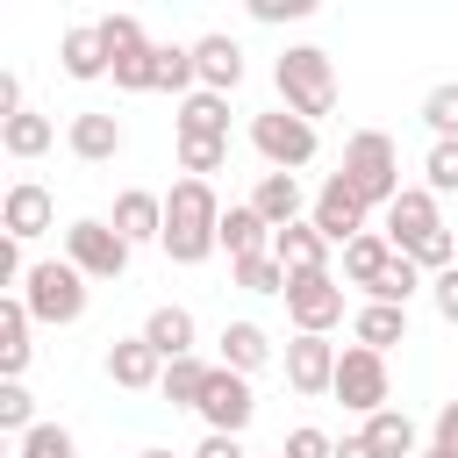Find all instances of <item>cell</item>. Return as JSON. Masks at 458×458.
I'll list each match as a JSON object with an SVG mask.
<instances>
[{"mask_svg":"<svg viewBox=\"0 0 458 458\" xmlns=\"http://www.w3.org/2000/svg\"><path fill=\"white\" fill-rule=\"evenodd\" d=\"M208 250H222V200H215L208 179H179L165 193V258L200 265Z\"/></svg>","mask_w":458,"mask_h":458,"instance_id":"1","label":"cell"},{"mask_svg":"<svg viewBox=\"0 0 458 458\" xmlns=\"http://www.w3.org/2000/svg\"><path fill=\"white\" fill-rule=\"evenodd\" d=\"M272 79H279V100H286L301 122H322V114H336V64H329V50H315V43H293V50L272 64Z\"/></svg>","mask_w":458,"mask_h":458,"instance_id":"2","label":"cell"},{"mask_svg":"<svg viewBox=\"0 0 458 458\" xmlns=\"http://www.w3.org/2000/svg\"><path fill=\"white\" fill-rule=\"evenodd\" d=\"M344 179L358 186L365 208H394L401 200V150H394V136L386 129H358L344 143Z\"/></svg>","mask_w":458,"mask_h":458,"instance_id":"3","label":"cell"},{"mask_svg":"<svg viewBox=\"0 0 458 458\" xmlns=\"http://www.w3.org/2000/svg\"><path fill=\"white\" fill-rule=\"evenodd\" d=\"M21 308L36 315V322H79L86 315V272L72 265V258H36L29 265V279H21Z\"/></svg>","mask_w":458,"mask_h":458,"instance_id":"4","label":"cell"},{"mask_svg":"<svg viewBox=\"0 0 458 458\" xmlns=\"http://www.w3.org/2000/svg\"><path fill=\"white\" fill-rule=\"evenodd\" d=\"M250 143L272 172H301L315 157V122H301L293 107H272V114H250Z\"/></svg>","mask_w":458,"mask_h":458,"instance_id":"5","label":"cell"},{"mask_svg":"<svg viewBox=\"0 0 458 458\" xmlns=\"http://www.w3.org/2000/svg\"><path fill=\"white\" fill-rule=\"evenodd\" d=\"M64 258H72L86 279H122V272H129V243H122L114 222H100V215H79V222L64 229Z\"/></svg>","mask_w":458,"mask_h":458,"instance_id":"6","label":"cell"},{"mask_svg":"<svg viewBox=\"0 0 458 458\" xmlns=\"http://www.w3.org/2000/svg\"><path fill=\"white\" fill-rule=\"evenodd\" d=\"M286 315H293L301 336H329V329L344 322V286H336V272H293V279H286Z\"/></svg>","mask_w":458,"mask_h":458,"instance_id":"7","label":"cell"},{"mask_svg":"<svg viewBox=\"0 0 458 458\" xmlns=\"http://www.w3.org/2000/svg\"><path fill=\"white\" fill-rule=\"evenodd\" d=\"M351 415H379L386 408V394H394V379H386V358L379 351H365V344H351L344 358H336V386H329Z\"/></svg>","mask_w":458,"mask_h":458,"instance_id":"8","label":"cell"},{"mask_svg":"<svg viewBox=\"0 0 458 458\" xmlns=\"http://www.w3.org/2000/svg\"><path fill=\"white\" fill-rule=\"evenodd\" d=\"M250 415H258L250 379H243V372H229V365H215V379H208V394H200V422H208L215 437H243V429H250Z\"/></svg>","mask_w":458,"mask_h":458,"instance_id":"9","label":"cell"},{"mask_svg":"<svg viewBox=\"0 0 458 458\" xmlns=\"http://www.w3.org/2000/svg\"><path fill=\"white\" fill-rule=\"evenodd\" d=\"M365 215H372V208L358 200V186H351L344 172H329L322 193H315V208H308V222H315L329 243H358V236H365Z\"/></svg>","mask_w":458,"mask_h":458,"instance_id":"10","label":"cell"},{"mask_svg":"<svg viewBox=\"0 0 458 458\" xmlns=\"http://www.w3.org/2000/svg\"><path fill=\"white\" fill-rule=\"evenodd\" d=\"M429 236H444V215H437V193L429 186H401V200L386 208V243L408 258V250H422Z\"/></svg>","mask_w":458,"mask_h":458,"instance_id":"11","label":"cell"},{"mask_svg":"<svg viewBox=\"0 0 458 458\" xmlns=\"http://www.w3.org/2000/svg\"><path fill=\"white\" fill-rule=\"evenodd\" d=\"M50 222H57V200H50V186H36V179H14V186H7V200H0V236H14V243H36Z\"/></svg>","mask_w":458,"mask_h":458,"instance_id":"12","label":"cell"},{"mask_svg":"<svg viewBox=\"0 0 458 458\" xmlns=\"http://www.w3.org/2000/svg\"><path fill=\"white\" fill-rule=\"evenodd\" d=\"M336 358H344V351H336L329 336H293L279 365H286V386L315 401V394H329V386H336Z\"/></svg>","mask_w":458,"mask_h":458,"instance_id":"13","label":"cell"},{"mask_svg":"<svg viewBox=\"0 0 458 458\" xmlns=\"http://www.w3.org/2000/svg\"><path fill=\"white\" fill-rule=\"evenodd\" d=\"M114 236L136 250V243H165V193H143V186H129V193H114Z\"/></svg>","mask_w":458,"mask_h":458,"instance_id":"14","label":"cell"},{"mask_svg":"<svg viewBox=\"0 0 458 458\" xmlns=\"http://www.w3.org/2000/svg\"><path fill=\"white\" fill-rule=\"evenodd\" d=\"M107 379H114V386H129V394H150V386H165V358L143 344V329L107 344Z\"/></svg>","mask_w":458,"mask_h":458,"instance_id":"15","label":"cell"},{"mask_svg":"<svg viewBox=\"0 0 458 458\" xmlns=\"http://www.w3.org/2000/svg\"><path fill=\"white\" fill-rule=\"evenodd\" d=\"M193 64H200V86H208V93H236V86H243V43L222 36V29L193 43Z\"/></svg>","mask_w":458,"mask_h":458,"instance_id":"16","label":"cell"},{"mask_svg":"<svg viewBox=\"0 0 458 458\" xmlns=\"http://www.w3.org/2000/svg\"><path fill=\"white\" fill-rule=\"evenodd\" d=\"M57 64H64V79H107V72H114V57H107V43H100V21H79V29H64V43H57Z\"/></svg>","mask_w":458,"mask_h":458,"instance_id":"17","label":"cell"},{"mask_svg":"<svg viewBox=\"0 0 458 458\" xmlns=\"http://www.w3.org/2000/svg\"><path fill=\"white\" fill-rule=\"evenodd\" d=\"M72 157L79 165H107V157H122V122L114 114H100V107H86V114H72Z\"/></svg>","mask_w":458,"mask_h":458,"instance_id":"18","label":"cell"},{"mask_svg":"<svg viewBox=\"0 0 458 458\" xmlns=\"http://www.w3.org/2000/svg\"><path fill=\"white\" fill-rule=\"evenodd\" d=\"M250 208L272 222V236H279V229H293V222H301V179H293V172H258Z\"/></svg>","mask_w":458,"mask_h":458,"instance_id":"19","label":"cell"},{"mask_svg":"<svg viewBox=\"0 0 458 458\" xmlns=\"http://www.w3.org/2000/svg\"><path fill=\"white\" fill-rule=\"evenodd\" d=\"M272 258L286 265V279H293V272H329V236H322L315 222H293V229L272 236Z\"/></svg>","mask_w":458,"mask_h":458,"instance_id":"20","label":"cell"},{"mask_svg":"<svg viewBox=\"0 0 458 458\" xmlns=\"http://www.w3.org/2000/svg\"><path fill=\"white\" fill-rule=\"evenodd\" d=\"M222 250H229V265H236V258H258V250H272V222H265L250 200L222 208Z\"/></svg>","mask_w":458,"mask_h":458,"instance_id":"21","label":"cell"},{"mask_svg":"<svg viewBox=\"0 0 458 458\" xmlns=\"http://www.w3.org/2000/svg\"><path fill=\"white\" fill-rule=\"evenodd\" d=\"M172 122H179V136H215V143H229V93H208V86H200V93L179 100Z\"/></svg>","mask_w":458,"mask_h":458,"instance_id":"22","label":"cell"},{"mask_svg":"<svg viewBox=\"0 0 458 458\" xmlns=\"http://www.w3.org/2000/svg\"><path fill=\"white\" fill-rule=\"evenodd\" d=\"M143 344H150L165 365H172V358H193V315H186V308H172V301H165V308H150Z\"/></svg>","mask_w":458,"mask_h":458,"instance_id":"23","label":"cell"},{"mask_svg":"<svg viewBox=\"0 0 458 458\" xmlns=\"http://www.w3.org/2000/svg\"><path fill=\"white\" fill-rule=\"evenodd\" d=\"M29 322H36V315L21 308V293H7V301H0V372H7V379L29 372V351H36V344H29Z\"/></svg>","mask_w":458,"mask_h":458,"instance_id":"24","label":"cell"},{"mask_svg":"<svg viewBox=\"0 0 458 458\" xmlns=\"http://www.w3.org/2000/svg\"><path fill=\"white\" fill-rule=\"evenodd\" d=\"M215 344H222V365H229V372H243V379H250L258 365H272V336H265L258 322H222V336H215Z\"/></svg>","mask_w":458,"mask_h":458,"instance_id":"25","label":"cell"},{"mask_svg":"<svg viewBox=\"0 0 458 458\" xmlns=\"http://www.w3.org/2000/svg\"><path fill=\"white\" fill-rule=\"evenodd\" d=\"M351 329H358V344H365V351H379V358H386L394 344H408V308H386V301H365Z\"/></svg>","mask_w":458,"mask_h":458,"instance_id":"26","label":"cell"},{"mask_svg":"<svg viewBox=\"0 0 458 458\" xmlns=\"http://www.w3.org/2000/svg\"><path fill=\"white\" fill-rule=\"evenodd\" d=\"M394 258H401V250L386 243V229H365L358 243H344V279H351V286H372Z\"/></svg>","mask_w":458,"mask_h":458,"instance_id":"27","label":"cell"},{"mask_svg":"<svg viewBox=\"0 0 458 458\" xmlns=\"http://www.w3.org/2000/svg\"><path fill=\"white\" fill-rule=\"evenodd\" d=\"M365 444H372V458H415V422L401 415V408H379V415H365V429H358Z\"/></svg>","mask_w":458,"mask_h":458,"instance_id":"28","label":"cell"},{"mask_svg":"<svg viewBox=\"0 0 458 458\" xmlns=\"http://www.w3.org/2000/svg\"><path fill=\"white\" fill-rule=\"evenodd\" d=\"M57 143V129H50V114H36V107H21L14 122H0V150L7 157H43Z\"/></svg>","mask_w":458,"mask_h":458,"instance_id":"29","label":"cell"},{"mask_svg":"<svg viewBox=\"0 0 458 458\" xmlns=\"http://www.w3.org/2000/svg\"><path fill=\"white\" fill-rule=\"evenodd\" d=\"M208 379H215V365H208V358H172V365H165V386H157V394H165L172 408H200Z\"/></svg>","mask_w":458,"mask_h":458,"instance_id":"30","label":"cell"},{"mask_svg":"<svg viewBox=\"0 0 458 458\" xmlns=\"http://www.w3.org/2000/svg\"><path fill=\"white\" fill-rule=\"evenodd\" d=\"M157 86H165V93H200L193 43H157Z\"/></svg>","mask_w":458,"mask_h":458,"instance_id":"31","label":"cell"},{"mask_svg":"<svg viewBox=\"0 0 458 458\" xmlns=\"http://www.w3.org/2000/svg\"><path fill=\"white\" fill-rule=\"evenodd\" d=\"M365 293H372V301H386V308H408V301L422 293V265H415V258H394Z\"/></svg>","mask_w":458,"mask_h":458,"instance_id":"32","label":"cell"},{"mask_svg":"<svg viewBox=\"0 0 458 458\" xmlns=\"http://www.w3.org/2000/svg\"><path fill=\"white\" fill-rule=\"evenodd\" d=\"M229 279H236L243 293H286V265H279L272 250H258V258H236V265H229Z\"/></svg>","mask_w":458,"mask_h":458,"instance_id":"33","label":"cell"},{"mask_svg":"<svg viewBox=\"0 0 458 458\" xmlns=\"http://www.w3.org/2000/svg\"><path fill=\"white\" fill-rule=\"evenodd\" d=\"M422 122H429L437 143H458V79H444V86L422 93Z\"/></svg>","mask_w":458,"mask_h":458,"instance_id":"34","label":"cell"},{"mask_svg":"<svg viewBox=\"0 0 458 458\" xmlns=\"http://www.w3.org/2000/svg\"><path fill=\"white\" fill-rule=\"evenodd\" d=\"M114 86H122V93H150V86H157V43L114 57Z\"/></svg>","mask_w":458,"mask_h":458,"instance_id":"35","label":"cell"},{"mask_svg":"<svg viewBox=\"0 0 458 458\" xmlns=\"http://www.w3.org/2000/svg\"><path fill=\"white\" fill-rule=\"evenodd\" d=\"M179 165H186V179H208V172L229 165V143H215V136H179Z\"/></svg>","mask_w":458,"mask_h":458,"instance_id":"36","label":"cell"},{"mask_svg":"<svg viewBox=\"0 0 458 458\" xmlns=\"http://www.w3.org/2000/svg\"><path fill=\"white\" fill-rule=\"evenodd\" d=\"M0 429H14V437L36 429V394L21 379H0Z\"/></svg>","mask_w":458,"mask_h":458,"instance_id":"37","label":"cell"},{"mask_svg":"<svg viewBox=\"0 0 458 458\" xmlns=\"http://www.w3.org/2000/svg\"><path fill=\"white\" fill-rule=\"evenodd\" d=\"M21 458H79V444H72L64 422H36V429L21 437Z\"/></svg>","mask_w":458,"mask_h":458,"instance_id":"38","label":"cell"},{"mask_svg":"<svg viewBox=\"0 0 458 458\" xmlns=\"http://www.w3.org/2000/svg\"><path fill=\"white\" fill-rule=\"evenodd\" d=\"M422 186H429V193H458V143H429V157H422Z\"/></svg>","mask_w":458,"mask_h":458,"instance_id":"39","label":"cell"},{"mask_svg":"<svg viewBox=\"0 0 458 458\" xmlns=\"http://www.w3.org/2000/svg\"><path fill=\"white\" fill-rule=\"evenodd\" d=\"M100 43H107V57H129V50H143L150 36L136 29V14H100Z\"/></svg>","mask_w":458,"mask_h":458,"instance_id":"40","label":"cell"},{"mask_svg":"<svg viewBox=\"0 0 458 458\" xmlns=\"http://www.w3.org/2000/svg\"><path fill=\"white\" fill-rule=\"evenodd\" d=\"M279 458H336V437L315 429V422H301V429H286V451Z\"/></svg>","mask_w":458,"mask_h":458,"instance_id":"41","label":"cell"},{"mask_svg":"<svg viewBox=\"0 0 458 458\" xmlns=\"http://www.w3.org/2000/svg\"><path fill=\"white\" fill-rule=\"evenodd\" d=\"M315 14V0H250V21H301Z\"/></svg>","mask_w":458,"mask_h":458,"instance_id":"42","label":"cell"},{"mask_svg":"<svg viewBox=\"0 0 458 458\" xmlns=\"http://www.w3.org/2000/svg\"><path fill=\"white\" fill-rule=\"evenodd\" d=\"M429 301H437V315H444V322H458V265L429 279Z\"/></svg>","mask_w":458,"mask_h":458,"instance_id":"43","label":"cell"},{"mask_svg":"<svg viewBox=\"0 0 458 458\" xmlns=\"http://www.w3.org/2000/svg\"><path fill=\"white\" fill-rule=\"evenodd\" d=\"M29 279V265H21V243L14 236H0V286H21Z\"/></svg>","mask_w":458,"mask_h":458,"instance_id":"44","label":"cell"},{"mask_svg":"<svg viewBox=\"0 0 458 458\" xmlns=\"http://www.w3.org/2000/svg\"><path fill=\"white\" fill-rule=\"evenodd\" d=\"M193 458H250V451H243V437H215V429H208V437L193 444Z\"/></svg>","mask_w":458,"mask_h":458,"instance_id":"45","label":"cell"},{"mask_svg":"<svg viewBox=\"0 0 458 458\" xmlns=\"http://www.w3.org/2000/svg\"><path fill=\"white\" fill-rule=\"evenodd\" d=\"M429 444L458 458V401H444V408H437V437H429Z\"/></svg>","mask_w":458,"mask_h":458,"instance_id":"46","label":"cell"},{"mask_svg":"<svg viewBox=\"0 0 458 458\" xmlns=\"http://www.w3.org/2000/svg\"><path fill=\"white\" fill-rule=\"evenodd\" d=\"M14 114H21V79L0 72V122H14Z\"/></svg>","mask_w":458,"mask_h":458,"instance_id":"47","label":"cell"},{"mask_svg":"<svg viewBox=\"0 0 458 458\" xmlns=\"http://www.w3.org/2000/svg\"><path fill=\"white\" fill-rule=\"evenodd\" d=\"M336 458H372V444H365V437H344V444H336Z\"/></svg>","mask_w":458,"mask_h":458,"instance_id":"48","label":"cell"},{"mask_svg":"<svg viewBox=\"0 0 458 458\" xmlns=\"http://www.w3.org/2000/svg\"><path fill=\"white\" fill-rule=\"evenodd\" d=\"M136 458H179V451H165V444H150V451H136Z\"/></svg>","mask_w":458,"mask_h":458,"instance_id":"49","label":"cell"},{"mask_svg":"<svg viewBox=\"0 0 458 458\" xmlns=\"http://www.w3.org/2000/svg\"><path fill=\"white\" fill-rule=\"evenodd\" d=\"M415 458H451V451H437V444H429V451H415Z\"/></svg>","mask_w":458,"mask_h":458,"instance_id":"50","label":"cell"}]
</instances>
